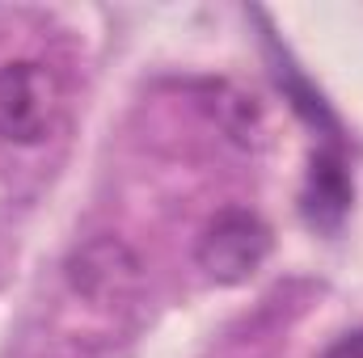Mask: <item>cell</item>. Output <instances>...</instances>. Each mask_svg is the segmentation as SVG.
I'll use <instances>...</instances> for the list:
<instances>
[{"label": "cell", "mask_w": 363, "mask_h": 358, "mask_svg": "<svg viewBox=\"0 0 363 358\" xmlns=\"http://www.w3.org/2000/svg\"><path fill=\"white\" fill-rule=\"evenodd\" d=\"M271 228L262 224V215L245 211V207H224L199 236V270L220 282V287H237V282H250L262 262L271 258Z\"/></svg>", "instance_id": "cell-1"}, {"label": "cell", "mask_w": 363, "mask_h": 358, "mask_svg": "<svg viewBox=\"0 0 363 358\" xmlns=\"http://www.w3.org/2000/svg\"><path fill=\"white\" fill-rule=\"evenodd\" d=\"M60 114V81L47 64L13 59L0 64V139L4 144H43Z\"/></svg>", "instance_id": "cell-2"}, {"label": "cell", "mask_w": 363, "mask_h": 358, "mask_svg": "<svg viewBox=\"0 0 363 358\" xmlns=\"http://www.w3.org/2000/svg\"><path fill=\"white\" fill-rule=\"evenodd\" d=\"M140 278H144L140 258L118 236H93L68 258L72 291L93 299V304H114V299L131 295L140 287Z\"/></svg>", "instance_id": "cell-3"}, {"label": "cell", "mask_w": 363, "mask_h": 358, "mask_svg": "<svg viewBox=\"0 0 363 358\" xmlns=\"http://www.w3.org/2000/svg\"><path fill=\"white\" fill-rule=\"evenodd\" d=\"M355 202V185L347 173V156L342 144H325L313 152L308 173H304V190H300V215L313 232H338L347 211Z\"/></svg>", "instance_id": "cell-4"}, {"label": "cell", "mask_w": 363, "mask_h": 358, "mask_svg": "<svg viewBox=\"0 0 363 358\" xmlns=\"http://www.w3.org/2000/svg\"><path fill=\"white\" fill-rule=\"evenodd\" d=\"M321 358H363V329L342 333L338 342H330V346L321 350Z\"/></svg>", "instance_id": "cell-5"}]
</instances>
